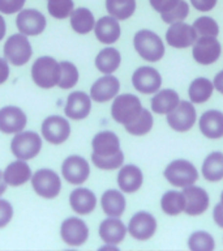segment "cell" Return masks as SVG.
Masks as SVG:
<instances>
[{
    "mask_svg": "<svg viewBox=\"0 0 223 251\" xmlns=\"http://www.w3.org/2000/svg\"><path fill=\"white\" fill-rule=\"evenodd\" d=\"M91 161L98 169L115 170L124 162V153L120 149V140L112 131H102L93 137Z\"/></svg>",
    "mask_w": 223,
    "mask_h": 251,
    "instance_id": "6da1fadb",
    "label": "cell"
},
{
    "mask_svg": "<svg viewBox=\"0 0 223 251\" xmlns=\"http://www.w3.org/2000/svg\"><path fill=\"white\" fill-rule=\"evenodd\" d=\"M142 109H144L142 103L137 96L131 93L119 94L117 97H115L111 106V115L113 121L125 127V126L132 125L133 122L140 117Z\"/></svg>",
    "mask_w": 223,
    "mask_h": 251,
    "instance_id": "7a4b0ae2",
    "label": "cell"
},
{
    "mask_svg": "<svg viewBox=\"0 0 223 251\" xmlns=\"http://www.w3.org/2000/svg\"><path fill=\"white\" fill-rule=\"evenodd\" d=\"M133 45L137 54L148 62L154 63L163 58L164 45L159 35L154 31L146 29L137 31L133 38Z\"/></svg>",
    "mask_w": 223,
    "mask_h": 251,
    "instance_id": "3957f363",
    "label": "cell"
},
{
    "mask_svg": "<svg viewBox=\"0 0 223 251\" xmlns=\"http://www.w3.org/2000/svg\"><path fill=\"white\" fill-rule=\"evenodd\" d=\"M59 62L51 56H41L33 63L31 78L43 89H51L58 85L59 81Z\"/></svg>",
    "mask_w": 223,
    "mask_h": 251,
    "instance_id": "277c9868",
    "label": "cell"
},
{
    "mask_svg": "<svg viewBox=\"0 0 223 251\" xmlns=\"http://www.w3.org/2000/svg\"><path fill=\"white\" fill-rule=\"evenodd\" d=\"M42 149V139L34 131L17 132L11 141V151L19 160H33Z\"/></svg>",
    "mask_w": 223,
    "mask_h": 251,
    "instance_id": "5b68a950",
    "label": "cell"
},
{
    "mask_svg": "<svg viewBox=\"0 0 223 251\" xmlns=\"http://www.w3.org/2000/svg\"><path fill=\"white\" fill-rule=\"evenodd\" d=\"M33 55V47H31L29 39L22 33L11 35L4 43V56L8 63L13 66L20 67L26 64L30 60Z\"/></svg>",
    "mask_w": 223,
    "mask_h": 251,
    "instance_id": "8992f818",
    "label": "cell"
},
{
    "mask_svg": "<svg viewBox=\"0 0 223 251\" xmlns=\"http://www.w3.org/2000/svg\"><path fill=\"white\" fill-rule=\"evenodd\" d=\"M31 186L43 199H55L62 190V180L54 170L39 169L31 176Z\"/></svg>",
    "mask_w": 223,
    "mask_h": 251,
    "instance_id": "52a82bcc",
    "label": "cell"
},
{
    "mask_svg": "<svg viewBox=\"0 0 223 251\" xmlns=\"http://www.w3.org/2000/svg\"><path fill=\"white\" fill-rule=\"evenodd\" d=\"M166 179L175 187H187L199 179L195 165L187 160H175L167 165L164 170Z\"/></svg>",
    "mask_w": 223,
    "mask_h": 251,
    "instance_id": "ba28073f",
    "label": "cell"
},
{
    "mask_svg": "<svg viewBox=\"0 0 223 251\" xmlns=\"http://www.w3.org/2000/svg\"><path fill=\"white\" fill-rule=\"evenodd\" d=\"M196 109L189 101H181L175 109L167 114V123L172 129L178 132H185L196 123Z\"/></svg>",
    "mask_w": 223,
    "mask_h": 251,
    "instance_id": "9c48e42d",
    "label": "cell"
},
{
    "mask_svg": "<svg viewBox=\"0 0 223 251\" xmlns=\"http://www.w3.org/2000/svg\"><path fill=\"white\" fill-rule=\"evenodd\" d=\"M70 135V125L60 115L47 117L42 123V136L51 144L59 145L68 140Z\"/></svg>",
    "mask_w": 223,
    "mask_h": 251,
    "instance_id": "30bf717a",
    "label": "cell"
},
{
    "mask_svg": "<svg viewBox=\"0 0 223 251\" xmlns=\"http://www.w3.org/2000/svg\"><path fill=\"white\" fill-rule=\"evenodd\" d=\"M62 239L69 246H81L89 238V227L84 220L78 217H68L60 226Z\"/></svg>",
    "mask_w": 223,
    "mask_h": 251,
    "instance_id": "8fae6325",
    "label": "cell"
},
{
    "mask_svg": "<svg viewBox=\"0 0 223 251\" xmlns=\"http://www.w3.org/2000/svg\"><path fill=\"white\" fill-rule=\"evenodd\" d=\"M221 51L222 47L217 37H200L193 45L192 54L196 62L202 66H209L218 60Z\"/></svg>",
    "mask_w": 223,
    "mask_h": 251,
    "instance_id": "7c38bea8",
    "label": "cell"
},
{
    "mask_svg": "<svg viewBox=\"0 0 223 251\" xmlns=\"http://www.w3.org/2000/svg\"><path fill=\"white\" fill-rule=\"evenodd\" d=\"M132 84L137 92L142 94L156 93L162 85V77L156 68L144 66L137 68L132 76Z\"/></svg>",
    "mask_w": 223,
    "mask_h": 251,
    "instance_id": "4fadbf2b",
    "label": "cell"
},
{
    "mask_svg": "<svg viewBox=\"0 0 223 251\" xmlns=\"http://www.w3.org/2000/svg\"><path fill=\"white\" fill-rule=\"evenodd\" d=\"M62 174L67 182L72 184H82L90 176L89 162L81 156H69L63 161Z\"/></svg>",
    "mask_w": 223,
    "mask_h": 251,
    "instance_id": "5bb4252c",
    "label": "cell"
},
{
    "mask_svg": "<svg viewBox=\"0 0 223 251\" xmlns=\"http://www.w3.org/2000/svg\"><path fill=\"white\" fill-rule=\"evenodd\" d=\"M166 41L171 47L175 49H187L195 45L197 41V33L195 27L183 21L171 24L166 31Z\"/></svg>",
    "mask_w": 223,
    "mask_h": 251,
    "instance_id": "9a60e30c",
    "label": "cell"
},
{
    "mask_svg": "<svg viewBox=\"0 0 223 251\" xmlns=\"http://www.w3.org/2000/svg\"><path fill=\"white\" fill-rule=\"evenodd\" d=\"M129 234L138 241H148L154 235L156 230V220L149 212L141 211L129 220L128 225Z\"/></svg>",
    "mask_w": 223,
    "mask_h": 251,
    "instance_id": "2e32d148",
    "label": "cell"
},
{
    "mask_svg": "<svg viewBox=\"0 0 223 251\" xmlns=\"http://www.w3.org/2000/svg\"><path fill=\"white\" fill-rule=\"evenodd\" d=\"M46 17L37 9H21L16 19V25L20 33L25 35L41 34L46 29Z\"/></svg>",
    "mask_w": 223,
    "mask_h": 251,
    "instance_id": "e0dca14e",
    "label": "cell"
},
{
    "mask_svg": "<svg viewBox=\"0 0 223 251\" xmlns=\"http://www.w3.org/2000/svg\"><path fill=\"white\" fill-rule=\"evenodd\" d=\"M26 114L17 106H4L0 109V131L1 132H21L26 127Z\"/></svg>",
    "mask_w": 223,
    "mask_h": 251,
    "instance_id": "ac0fdd59",
    "label": "cell"
},
{
    "mask_svg": "<svg viewBox=\"0 0 223 251\" xmlns=\"http://www.w3.org/2000/svg\"><path fill=\"white\" fill-rule=\"evenodd\" d=\"M185 198V208L184 212L189 216L202 215L209 207V195L202 187L199 186H187L183 190Z\"/></svg>",
    "mask_w": 223,
    "mask_h": 251,
    "instance_id": "d6986e66",
    "label": "cell"
},
{
    "mask_svg": "<svg viewBox=\"0 0 223 251\" xmlns=\"http://www.w3.org/2000/svg\"><path fill=\"white\" fill-rule=\"evenodd\" d=\"M91 110V97L88 96L85 92H73L67 98L64 113L68 118L73 121H81L85 119L90 114Z\"/></svg>",
    "mask_w": 223,
    "mask_h": 251,
    "instance_id": "ffe728a7",
    "label": "cell"
},
{
    "mask_svg": "<svg viewBox=\"0 0 223 251\" xmlns=\"http://www.w3.org/2000/svg\"><path fill=\"white\" fill-rule=\"evenodd\" d=\"M120 90V82L112 75H105L90 88V97L95 102H107L116 97Z\"/></svg>",
    "mask_w": 223,
    "mask_h": 251,
    "instance_id": "44dd1931",
    "label": "cell"
},
{
    "mask_svg": "<svg viewBox=\"0 0 223 251\" xmlns=\"http://www.w3.org/2000/svg\"><path fill=\"white\" fill-rule=\"evenodd\" d=\"M94 33L95 37L101 43H106V45H111L115 43L117 39L120 38V25L117 19L112 17V16H105L101 17L95 23L94 26Z\"/></svg>",
    "mask_w": 223,
    "mask_h": 251,
    "instance_id": "7402d4cb",
    "label": "cell"
},
{
    "mask_svg": "<svg viewBox=\"0 0 223 251\" xmlns=\"http://www.w3.org/2000/svg\"><path fill=\"white\" fill-rule=\"evenodd\" d=\"M200 131L207 139H219L223 136V113L219 110H209L200 118Z\"/></svg>",
    "mask_w": 223,
    "mask_h": 251,
    "instance_id": "603a6c76",
    "label": "cell"
},
{
    "mask_svg": "<svg viewBox=\"0 0 223 251\" xmlns=\"http://www.w3.org/2000/svg\"><path fill=\"white\" fill-rule=\"evenodd\" d=\"M128 229L117 217L103 220L99 225V237L109 245H119L125 238Z\"/></svg>",
    "mask_w": 223,
    "mask_h": 251,
    "instance_id": "cb8c5ba5",
    "label": "cell"
},
{
    "mask_svg": "<svg viewBox=\"0 0 223 251\" xmlns=\"http://www.w3.org/2000/svg\"><path fill=\"white\" fill-rule=\"evenodd\" d=\"M144 182V176L140 168L136 165H125L119 170L117 174V184L123 192L132 194L140 190Z\"/></svg>",
    "mask_w": 223,
    "mask_h": 251,
    "instance_id": "d4e9b609",
    "label": "cell"
},
{
    "mask_svg": "<svg viewBox=\"0 0 223 251\" xmlns=\"http://www.w3.org/2000/svg\"><path fill=\"white\" fill-rule=\"evenodd\" d=\"M69 204L72 209L78 215H89L95 209L97 196L89 188H76L70 192Z\"/></svg>",
    "mask_w": 223,
    "mask_h": 251,
    "instance_id": "484cf974",
    "label": "cell"
},
{
    "mask_svg": "<svg viewBox=\"0 0 223 251\" xmlns=\"http://www.w3.org/2000/svg\"><path fill=\"white\" fill-rule=\"evenodd\" d=\"M4 179L7 182V184L12 186V187H19L22 186L31 179V169L30 166L26 164L25 160L13 161L8 165L5 170L3 172Z\"/></svg>",
    "mask_w": 223,
    "mask_h": 251,
    "instance_id": "4316f807",
    "label": "cell"
},
{
    "mask_svg": "<svg viewBox=\"0 0 223 251\" xmlns=\"http://www.w3.org/2000/svg\"><path fill=\"white\" fill-rule=\"evenodd\" d=\"M102 209L110 217H120L125 211V198L117 190H107L101 198Z\"/></svg>",
    "mask_w": 223,
    "mask_h": 251,
    "instance_id": "83f0119b",
    "label": "cell"
},
{
    "mask_svg": "<svg viewBox=\"0 0 223 251\" xmlns=\"http://www.w3.org/2000/svg\"><path fill=\"white\" fill-rule=\"evenodd\" d=\"M121 63L120 52L113 49V47H107L99 51L95 58V67L102 74L111 75L119 68Z\"/></svg>",
    "mask_w": 223,
    "mask_h": 251,
    "instance_id": "f1b7e54d",
    "label": "cell"
},
{
    "mask_svg": "<svg viewBox=\"0 0 223 251\" xmlns=\"http://www.w3.org/2000/svg\"><path fill=\"white\" fill-rule=\"evenodd\" d=\"M179 102V94L175 90L163 89L152 98V110L156 114H168Z\"/></svg>",
    "mask_w": 223,
    "mask_h": 251,
    "instance_id": "f546056e",
    "label": "cell"
},
{
    "mask_svg": "<svg viewBox=\"0 0 223 251\" xmlns=\"http://www.w3.org/2000/svg\"><path fill=\"white\" fill-rule=\"evenodd\" d=\"M70 26L78 34H88L95 26V20L88 8H77L70 13Z\"/></svg>",
    "mask_w": 223,
    "mask_h": 251,
    "instance_id": "4dcf8cb0",
    "label": "cell"
},
{
    "mask_svg": "<svg viewBox=\"0 0 223 251\" xmlns=\"http://www.w3.org/2000/svg\"><path fill=\"white\" fill-rule=\"evenodd\" d=\"M202 176L209 182L223 179V153L213 152L205 158L202 164Z\"/></svg>",
    "mask_w": 223,
    "mask_h": 251,
    "instance_id": "1f68e13d",
    "label": "cell"
},
{
    "mask_svg": "<svg viewBox=\"0 0 223 251\" xmlns=\"http://www.w3.org/2000/svg\"><path fill=\"white\" fill-rule=\"evenodd\" d=\"M214 84L206 77H199L192 81L188 89V96L192 103H203L206 102L213 94Z\"/></svg>",
    "mask_w": 223,
    "mask_h": 251,
    "instance_id": "d6a6232c",
    "label": "cell"
},
{
    "mask_svg": "<svg viewBox=\"0 0 223 251\" xmlns=\"http://www.w3.org/2000/svg\"><path fill=\"white\" fill-rule=\"evenodd\" d=\"M160 208L166 215L176 216L181 213L185 208L184 194L180 191H175V190L164 192L160 199Z\"/></svg>",
    "mask_w": 223,
    "mask_h": 251,
    "instance_id": "836d02e7",
    "label": "cell"
},
{
    "mask_svg": "<svg viewBox=\"0 0 223 251\" xmlns=\"http://www.w3.org/2000/svg\"><path fill=\"white\" fill-rule=\"evenodd\" d=\"M106 9L117 20H127L136 11V0H106Z\"/></svg>",
    "mask_w": 223,
    "mask_h": 251,
    "instance_id": "e575fe53",
    "label": "cell"
},
{
    "mask_svg": "<svg viewBox=\"0 0 223 251\" xmlns=\"http://www.w3.org/2000/svg\"><path fill=\"white\" fill-rule=\"evenodd\" d=\"M59 81L58 86L62 89H70L73 88L78 81V70L73 63L60 62L59 63Z\"/></svg>",
    "mask_w": 223,
    "mask_h": 251,
    "instance_id": "d590c367",
    "label": "cell"
},
{
    "mask_svg": "<svg viewBox=\"0 0 223 251\" xmlns=\"http://www.w3.org/2000/svg\"><path fill=\"white\" fill-rule=\"evenodd\" d=\"M153 128V115L148 109H142L140 117L132 125L125 126V131L134 136H144Z\"/></svg>",
    "mask_w": 223,
    "mask_h": 251,
    "instance_id": "8d00e7d4",
    "label": "cell"
},
{
    "mask_svg": "<svg viewBox=\"0 0 223 251\" xmlns=\"http://www.w3.org/2000/svg\"><path fill=\"white\" fill-rule=\"evenodd\" d=\"M188 247L193 251H211L215 247L214 238L206 231H195L188 238Z\"/></svg>",
    "mask_w": 223,
    "mask_h": 251,
    "instance_id": "74e56055",
    "label": "cell"
},
{
    "mask_svg": "<svg viewBox=\"0 0 223 251\" xmlns=\"http://www.w3.org/2000/svg\"><path fill=\"white\" fill-rule=\"evenodd\" d=\"M73 0H48L47 11L54 19L64 20L73 12Z\"/></svg>",
    "mask_w": 223,
    "mask_h": 251,
    "instance_id": "f35d334b",
    "label": "cell"
},
{
    "mask_svg": "<svg viewBox=\"0 0 223 251\" xmlns=\"http://www.w3.org/2000/svg\"><path fill=\"white\" fill-rule=\"evenodd\" d=\"M193 27L200 37H217L219 34V26L217 21L207 16L199 17L193 23Z\"/></svg>",
    "mask_w": 223,
    "mask_h": 251,
    "instance_id": "ab89813d",
    "label": "cell"
},
{
    "mask_svg": "<svg viewBox=\"0 0 223 251\" xmlns=\"http://www.w3.org/2000/svg\"><path fill=\"white\" fill-rule=\"evenodd\" d=\"M188 13H189L188 3L184 0H179V3L176 4L175 7L171 8L170 11L164 12V13H160V16H162V20L164 23L171 25V24L179 23V21H184L187 19Z\"/></svg>",
    "mask_w": 223,
    "mask_h": 251,
    "instance_id": "60d3db41",
    "label": "cell"
},
{
    "mask_svg": "<svg viewBox=\"0 0 223 251\" xmlns=\"http://www.w3.org/2000/svg\"><path fill=\"white\" fill-rule=\"evenodd\" d=\"M26 0H0V12L5 15L17 13L23 8Z\"/></svg>",
    "mask_w": 223,
    "mask_h": 251,
    "instance_id": "b9f144b4",
    "label": "cell"
},
{
    "mask_svg": "<svg viewBox=\"0 0 223 251\" xmlns=\"http://www.w3.org/2000/svg\"><path fill=\"white\" fill-rule=\"evenodd\" d=\"M13 217V207L8 200L0 199V229L7 226Z\"/></svg>",
    "mask_w": 223,
    "mask_h": 251,
    "instance_id": "7bdbcfd3",
    "label": "cell"
},
{
    "mask_svg": "<svg viewBox=\"0 0 223 251\" xmlns=\"http://www.w3.org/2000/svg\"><path fill=\"white\" fill-rule=\"evenodd\" d=\"M149 1L158 13H164V12L170 11L171 8H174L179 3V0H149Z\"/></svg>",
    "mask_w": 223,
    "mask_h": 251,
    "instance_id": "ee69618b",
    "label": "cell"
},
{
    "mask_svg": "<svg viewBox=\"0 0 223 251\" xmlns=\"http://www.w3.org/2000/svg\"><path fill=\"white\" fill-rule=\"evenodd\" d=\"M193 8L200 12H209L217 5V0H191Z\"/></svg>",
    "mask_w": 223,
    "mask_h": 251,
    "instance_id": "f6af8a7d",
    "label": "cell"
},
{
    "mask_svg": "<svg viewBox=\"0 0 223 251\" xmlns=\"http://www.w3.org/2000/svg\"><path fill=\"white\" fill-rule=\"evenodd\" d=\"M9 77V64L7 59L0 58V85L7 81Z\"/></svg>",
    "mask_w": 223,
    "mask_h": 251,
    "instance_id": "bcb514c9",
    "label": "cell"
},
{
    "mask_svg": "<svg viewBox=\"0 0 223 251\" xmlns=\"http://www.w3.org/2000/svg\"><path fill=\"white\" fill-rule=\"evenodd\" d=\"M213 219L218 226L223 227V204L218 203L213 209Z\"/></svg>",
    "mask_w": 223,
    "mask_h": 251,
    "instance_id": "7dc6e473",
    "label": "cell"
},
{
    "mask_svg": "<svg viewBox=\"0 0 223 251\" xmlns=\"http://www.w3.org/2000/svg\"><path fill=\"white\" fill-rule=\"evenodd\" d=\"M213 84H214L215 89L223 94V70L221 71L219 74H217V76L214 77V81H213Z\"/></svg>",
    "mask_w": 223,
    "mask_h": 251,
    "instance_id": "c3c4849f",
    "label": "cell"
},
{
    "mask_svg": "<svg viewBox=\"0 0 223 251\" xmlns=\"http://www.w3.org/2000/svg\"><path fill=\"white\" fill-rule=\"evenodd\" d=\"M5 31H7V25H5V20L3 19V16L0 15V41L4 38L5 35Z\"/></svg>",
    "mask_w": 223,
    "mask_h": 251,
    "instance_id": "681fc988",
    "label": "cell"
},
{
    "mask_svg": "<svg viewBox=\"0 0 223 251\" xmlns=\"http://www.w3.org/2000/svg\"><path fill=\"white\" fill-rule=\"evenodd\" d=\"M5 190H7V182L4 179L3 172L0 170V196L3 195L4 192H5Z\"/></svg>",
    "mask_w": 223,
    "mask_h": 251,
    "instance_id": "f907efd6",
    "label": "cell"
},
{
    "mask_svg": "<svg viewBox=\"0 0 223 251\" xmlns=\"http://www.w3.org/2000/svg\"><path fill=\"white\" fill-rule=\"evenodd\" d=\"M221 203L223 204V191H222V194H221Z\"/></svg>",
    "mask_w": 223,
    "mask_h": 251,
    "instance_id": "816d5d0a",
    "label": "cell"
}]
</instances>
